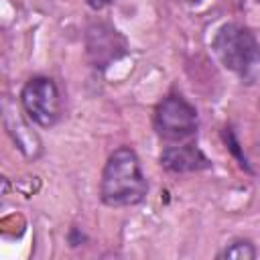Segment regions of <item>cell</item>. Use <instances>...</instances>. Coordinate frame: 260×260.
I'll use <instances>...</instances> for the list:
<instances>
[{"instance_id":"obj_5","label":"cell","mask_w":260,"mask_h":260,"mask_svg":"<svg viewBox=\"0 0 260 260\" xmlns=\"http://www.w3.org/2000/svg\"><path fill=\"white\" fill-rule=\"evenodd\" d=\"M87 57L98 69H106L126 53V39L108 22H93L85 30Z\"/></svg>"},{"instance_id":"obj_6","label":"cell","mask_w":260,"mask_h":260,"mask_svg":"<svg viewBox=\"0 0 260 260\" xmlns=\"http://www.w3.org/2000/svg\"><path fill=\"white\" fill-rule=\"evenodd\" d=\"M160 165L171 173H195L211 167V160L195 144H175L162 148L158 156Z\"/></svg>"},{"instance_id":"obj_7","label":"cell","mask_w":260,"mask_h":260,"mask_svg":"<svg viewBox=\"0 0 260 260\" xmlns=\"http://www.w3.org/2000/svg\"><path fill=\"white\" fill-rule=\"evenodd\" d=\"M217 258H221V260H254L256 248L248 240H234L217 254Z\"/></svg>"},{"instance_id":"obj_2","label":"cell","mask_w":260,"mask_h":260,"mask_svg":"<svg viewBox=\"0 0 260 260\" xmlns=\"http://www.w3.org/2000/svg\"><path fill=\"white\" fill-rule=\"evenodd\" d=\"M211 49L221 65L238 75H246L260 61V45L254 32L236 22H228L217 28Z\"/></svg>"},{"instance_id":"obj_11","label":"cell","mask_w":260,"mask_h":260,"mask_svg":"<svg viewBox=\"0 0 260 260\" xmlns=\"http://www.w3.org/2000/svg\"><path fill=\"white\" fill-rule=\"evenodd\" d=\"M258 2H260V0H258Z\"/></svg>"},{"instance_id":"obj_9","label":"cell","mask_w":260,"mask_h":260,"mask_svg":"<svg viewBox=\"0 0 260 260\" xmlns=\"http://www.w3.org/2000/svg\"><path fill=\"white\" fill-rule=\"evenodd\" d=\"M83 240H85V236H83V234H79V230H77V228H73V230H71V234H69V242H71V246H79Z\"/></svg>"},{"instance_id":"obj_8","label":"cell","mask_w":260,"mask_h":260,"mask_svg":"<svg viewBox=\"0 0 260 260\" xmlns=\"http://www.w3.org/2000/svg\"><path fill=\"white\" fill-rule=\"evenodd\" d=\"M221 138H223V142H225V148H228V150H230V152L236 156L238 165H240L244 171L252 173V169H250V165H248V158H246V154L242 152L240 142H238V138H236L234 130H232V128H223V130H221Z\"/></svg>"},{"instance_id":"obj_3","label":"cell","mask_w":260,"mask_h":260,"mask_svg":"<svg viewBox=\"0 0 260 260\" xmlns=\"http://www.w3.org/2000/svg\"><path fill=\"white\" fill-rule=\"evenodd\" d=\"M199 118L195 106H191L183 95H167L154 110V128L160 138L171 142H181L197 132Z\"/></svg>"},{"instance_id":"obj_10","label":"cell","mask_w":260,"mask_h":260,"mask_svg":"<svg viewBox=\"0 0 260 260\" xmlns=\"http://www.w3.org/2000/svg\"><path fill=\"white\" fill-rule=\"evenodd\" d=\"M110 2H112V0H85V4H87L89 8H93V10H102V8H106Z\"/></svg>"},{"instance_id":"obj_4","label":"cell","mask_w":260,"mask_h":260,"mask_svg":"<svg viewBox=\"0 0 260 260\" xmlns=\"http://www.w3.org/2000/svg\"><path fill=\"white\" fill-rule=\"evenodd\" d=\"M20 104L28 120L41 128H51L61 116V95L51 77H32L20 91Z\"/></svg>"},{"instance_id":"obj_1","label":"cell","mask_w":260,"mask_h":260,"mask_svg":"<svg viewBox=\"0 0 260 260\" xmlns=\"http://www.w3.org/2000/svg\"><path fill=\"white\" fill-rule=\"evenodd\" d=\"M146 191L148 183L136 152L128 146L116 148L104 165L100 185L102 201L110 207L136 205L146 197Z\"/></svg>"}]
</instances>
